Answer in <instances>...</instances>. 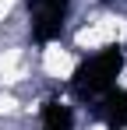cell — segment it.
I'll use <instances>...</instances> for the list:
<instances>
[{
	"label": "cell",
	"instance_id": "cell-1",
	"mask_svg": "<svg viewBox=\"0 0 127 130\" xmlns=\"http://www.w3.org/2000/svg\"><path fill=\"white\" fill-rule=\"evenodd\" d=\"M39 74L49 77V81H71V77L78 74V56H74V49H67L60 39L46 42L39 49Z\"/></svg>",
	"mask_w": 127,
	"mask_h": 130
},
{
	"label": "cell",
	"instance_id": "cell-2",
	"mask_svg": "<svg viewBox=\"0 0 127 130\" xmlns=\"http://www.w3.org/2000/svg\"><path fill=\"white\" fill-rule=\"evenodd\" d=\"M117 85H120V88L127 91V56H124V63L117 67Z\"/></svg>",
	"mask_w": 127,
	"mask_h": 130
}]
</instances>
